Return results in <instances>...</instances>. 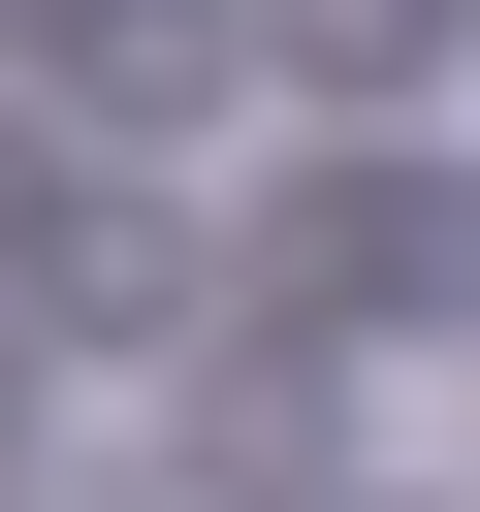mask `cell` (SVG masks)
Here are the masks:
<instances>
[{"mask_svg":"<svg viewBox=\"0 0 480 512\" xmlns=\"http://www.w3.org/2000/svg\"><path fill=\"white\" fill-rule=\"evenodd\" d=\"M0 416H32V384H0Z\"/></svg>","mask_w":480,"mask_h":512,"instance_id":"cell-3","label":"cell"},{"mask_svg":"<svg viewBox=\"0 0 480 512\" xmlns=\"http://www.w3.org/2000/svg\"><path fill=\"white\" fill-rule=\"evenodd\" d=\"M224 448H256V480H320V448H352V384H320V352H224V384H192V480H224Z\"/></svg>","mask_w":480,"mask_h":512,"instance_id":"cell-2","label":"cell"},{"mask_svg":"<svg viewBox=\"0 0 480 512\" xmlns=\"http://www.w3.org/2000/svg\"><path fill=\"white\" fill-rule=\"evenodd\" d=\"M288 320H480V192H448V160L288 192Z\"/></svg>","mask_w":480,"mask_h":512,"instance_id":"cell-1","label":"cell"}]
</instances>
